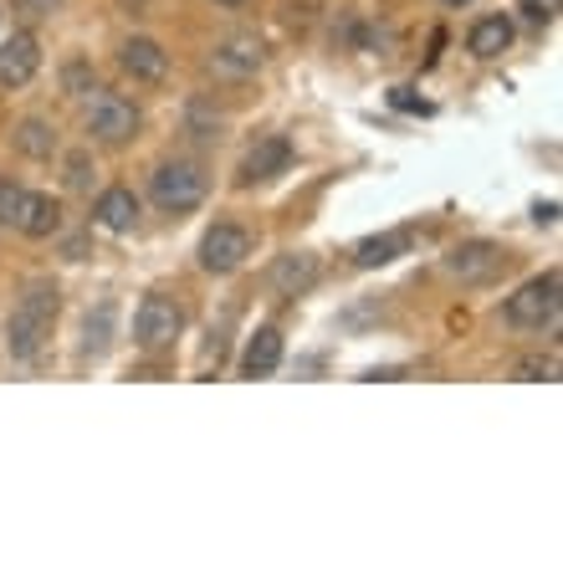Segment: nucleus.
<instances>
[{
  "label": "nucleus",
  "instance_id": "10",
  "mask_svg": "<svg viewBox=\"0 0 563 563\" xmlns=\"http://www.w3.org/2000/svg\"><path fill=\"white\" fill-rule=\"evenodd\" d=\"M42 67V46L31 31H15L11 42H0V88H26Z\"/></svg>",
  "mask_w": 563,
  "mask_h": 563
},
{
  "label": "nucleus",
  "instance_id": "25",
  "mask_svg": "<svg viewBox=\"0 0 563 563\" xmlns=\"http://www.w3.org/2000/svg\"><path fill=\"white\" fill-rule=\"evenodd\" d=\"M518 5L528 21H538V26H549L553 15H559V0H518Z\"/></svg>",
  "mask_w": 563,
  "mask_h": 563
},
{
  "label": "nucleus",
  "instance_id": "21",
  "mask_svg": "<svg viewBox=\"0 0 563 563\" xmlns=\"http://www.w3.org/2000/svg\"><path fill=\"white\" fill-rule=\"evenodd\" d=\"M62 82H67V92H73V98H82V92H98V77H92L88 62H67V67H62Z\"/></svg>",
  "mask_w": 563,
  "mask_h": 563
},
{
  "label": "nucleus",
  "instance_id": "22",
  "mask_svg": "<svg viewBox=\"0 0 563 563\" xmlns=\"http://www.w3.org/2000/svg\"><path fill=\"white\" fill-rule=\"evenodd\" d=\"M553 374H559V358L533 354V358H522L518 369H512V379H553Z\"/></svg>",
  "mask_w": 563,
  "mask_h": 563
},
{
  "label": "nucleus",
  "instance_id": "20",
  "mask_svg": "<svg viewBox=\"0 0 563 563\" xmlns=\"http://www.w3.org/2000/svg\"><path fill=\"white\" fill-rule=\"evenodd\" d=\"M92 175H98V169H92V154L88 148H73V154H67V190H92Z\"/></svg>",
  "mask_w": 563,
  "mask_h": 563
},
{
  "label": "nucleus",
  "instance_id": "2",
  "mask_svg": "<svg viewBox=\"0 0 563 563\" xmlns=\"http://www.w3.org/2000/svg\"><path fill=\"white\" fill-rule=\"evenodd\" d=\"M148 195L154 206L169 210V216H185V210H200L210 195V179L195 159H164L154 175H148Z\"/></svg>",
  "mask_w": 563,
  "mask_h": 563
},
{
  "label": "nucleus",
  "instance_id": "28",
  "mask_svg": "<svg viewBox=\"0 0 563 563\" xmlns=\"http://www.w3.org/2000/svg\"><path fill=\"white\" fill-rule=\"evenodd\" d=\"M389 103H395V108H420V113H426V103H416V98H410V88H395V92H389Z\"/></svg>",
  "mask_w": 563,
  "mask_h": 563
},
{
  "label": "nucleus",
  "instance_id": "18",
  "mask_svg": "<svg viewBox=\"0 0 563 563\" xmlns=\"http://www.w3.org/2000/svg\"><path fill=\"white\" fill-rule=\"evenodd\" d=\"M15 148H21L26 159H52V154H57V129L46 119H21L15 123Z\"/></svg>",
  "mask_w": 563,
  "mask_h": 563
},
{
  "label": "nucleus",
  "instance_id": "8",
  "mask_svg": "<svg viewBox=\"0 0 563 563\" xmlns=\"http://www.w3.org/2000/svg\"><path fill=\"white\" fill-rule=\"evenodd\" d=\"M507 267V252L503 246H492V241H461L456 252L445 256V272L461 282V287H487L497 282Z\"/></svg>",
  "mask_w": 563,
  "mask_h": 563
},
{
  "label": "nucleus",
  "instance_id": "23",
  "mask_svg": "<svg viewBox=\"0 0 563 563\" xmlns=\"http://www.w3.org/2000/svg\"><path fill=\"white\" fill-rule=\"evenodd\" d=\"M190 134L206 139V144H216V139H221V119H216V113L206 119V108L195 103V108H190Z\"/></svg>",
  "mask_w": 563,
  "mask_h": 563
},
{
  "label": "nucleus",
  "instance_id": "3",
  "mask_svg": "<svg viewBox=\"0 0 563 563\" xmlns=\"http://www.w3.org/2000/svg\"><path fill=\"white\" fill-rule=\"evenodd\" d=\"M559 292H563V277L559 272H543V277L522 282L518 292L507 297L503 318L512 328H553L559 323Z\"/></svg>",
  "mask_w": 563,
  "mask_h": 563
},
{
  "label": "nucleus",
  "instance_id": "16",
  "mask_svg": "<svg viewBox=\"0 0 563 563\" xmlns=\"http://www.w3.org/2000/svg\"><path fill=\"white\" fill-rule=\"evenodd\" d=\"M466 46H472V57H482V62L503 57L507 46H512V21H507V15H482L472 26V36H466Z\"/></svg>",
  "mask_w": 563,
  "mask_h": 563
},
{
  "label": "nucleus",
  "instance_id": "1",
  "mask_svg": "<svg viewBox=\"0 0 563 563\" xmlns=\"http://www.w3.org/2000/svg\"><path fill=\"white\" fill-rule=\"evenodd\" d=\"M57 282L52 277H36L21 292V302L11 308V323H5V349H11V358H21V364H31V358L46 349V339H52V323H57Z\"/></svg>",
  "mask_w": 563,
  "mask_h": 563
},
{
  "label": "nucleus",
  "instance_id": "4",
  "mask_svg": "<svg viewBox=\"0 0 563 563\" xmlns=\"http://www.w3.org/2000/svg\"><path fill=\"white\" fill-rule=\"evenodd\" d=\"M179 333H185V308H179L175 297L148 292L134 312V343L154 354V349H169Z\"/></svg>",
  "mask_w": 563,
  "mask_h": 563
},
{
  "label": "nucleus",
  "instance_id": "24",
  "mask_svg": "<svg viewBox=\"0 0 563 563\" xmlns=\"http://www.w3.org/2000/svg\"><path fill=\"white\" fill-rule=\"evenodd\" d=\"M21 185H11V179H0V225H15V210H21Z\"/></svg>",
  "mask_w": 563,
  "mask_h": 563
},
{
  "label": "nucleus",
  "instance_id": "30",
  "mask_svg": "<svg viewBox=\"0 0 563 563\" xmlns=\"http://www.w3.org/2000/svg\"><path fill=\"white\" fill-rule=\"evenodd\" d=\"M441 5H472V0H441Z\"/></svg>",
  "mask_w": 563,
  "mask_h": 563
},
{
  "label": "nucleus",
  "instance_id": "14",
  "mask_svg": "<svg viewBox=\"0 0 563 563\" xmlns=\"http://www.w3.org/2000/svg\"><path fill=\"white\" fill-rule=\"evenodd\" d=\"M318 282V256L312 252H282L277 262H272V287H277L282 297H302Z\"/></svg>",
  "mask_w": 563,
  "mask_h": 563
},
{
  "label": "nucleus",
  "instance_id": "9",
  "mask_svg": "<svg viewBox=\"0 0 563 563\" xmlns=\"http://www.w3.org/2000/svg\"><path fill=\"white\" fill-rule=\"evenodd\" d=\"M292 169V139L287 134H272V139H262V144L241 159V185H267V179H277V175H287Z\"/></svg>",
  "mask_w": 563,
  "mask_h": 563
},
{
  "label": "nucleus",
  "instance_id": "26",
  "mask_svg": "<svg viewBox=\"0 0 563 563\" xmlns=\"http://www.w3.org/2000/svg\"><path fill=\"white\" fill-rule=\"evenodd\" d=\"M11 11L31 15V21H42V15H57L62 11V0H11Z\"/></svg>",
  "mask_w": 563,
  "mask_h": 563
},
{
  "label": "nucleus",
  "instance_id": "12",
  "mask_svg": "<svg viewBox=\"0 0 563 563\" xmlns=\"http://www.w3.org/2000/svg\"><path fill=\"white\" fill-rule=\"evenodd\" d=\"M92 225H103V231H134L139 195L129 190V185H108V190L92 200Z\"/></svg>",
  "mask_w": 563,
  "mask_h": 563
},
{
  "label": "nucleus",
  "instance_id": "13",
  "mask_svg": "<svg viewBox=\"0 0 563 563\" xmlns=\"http://www.w3.org/2000/svg\"><path fill=\"white\" fill-rule=\"evenodd\" d=\"M57 225H62V206L52 200V195H42V190L21 195V210H15V231H21V236L46 241Z\"/></svg>",
  "mask_w": 563,
  "mask_h": 563
},
{
  "label": "nucleus",
  "instance_id": "7",
  "mask_svg": "<svg viewBox=\"0 0 563 563\" xmlns=\"http://www.w3.org/2000/svg\"><path fill=\"white\" fill-rule=\"evenodd\" d=\"M246 256H252V231H246V225H236V221H216L206 231V241H200V267H206L210 277L236 272Z\"/></svg>",
  "mask_w": 563,
  "mask_h": 563
},
{
  "label": "nucleus",
  "instance_id": "11",
  "mask_svg": "<svg viewBox=\"0 0 563 563\" xmlns=\"http://www.w3.org/2000/svg\"><path fill=\"white\" fill-rule=\"evenodd\" d=\"M119 67L134 82H164L169 77V52H164L154 36H129V42L119 46Z\"/></svg>",
  "mask_w": 563,
  "mask_h": 563
},
{
  "label": "nucleus",
  "instance_id": "27",
  "mask_svg": "<svg viewBox=\"0 0 563 563\" xmlns=\"http://www.w3.org/2000/svg\"><path fill=\"white\" fill-rule=\"evenodd\" d=\"M533 221H538V225H553V221H559V206H553V200H543V206H533Z\"/></svg>",
  "mask_w": 563,
  "mask_h": 563
},
{
  "label": "nucleus",
  "instance_id": "15",
  "mask_svg": "<svg viewBox=\"0 0 563 563\" xmlns=\"http://www.w3.org/2000/svg\"><path fill=\"white\" fill-rule=\"evenodd\" d=\"M282 364V333L277 328H256L252 339H246V354H241V374L246 379H262Z\"/></svg>",
  "mask_w": 563,
  "mask_h": 563
},
{
  "label": "nucleus",
  "instance_id": "29",
  "mask_svg": "<svg viewBox=\"0 0 563 563\" xmlns=\"http://www.w3.org/2000/svg\"><path fill=\"white\" fill-rule=\"evenodd\" d=\"M216 5H231V11H236V5H246V0H216Z\"/></svg>",
  "mask_w": 563,
  "mask_h": 563
},
{
  "label": "nucleus",
  "instance_id": "19",
  "mask_svg": "<svg viewBox=\"0 0 563 563\" xmlns=\"http://www.w3.org/2000/svg\"><path fill=\"white\" fill-rule=\"evenodd\" d=\"M108 328H113V308H98V318H88V328H82V354H103L108 349Z\"/></svg>",
  "mask_w": 563,
  "mask_h": 563
},
{
  "label": "nucleus",
  "instance_id": "6",
  "mask_svg": "<svg viewBox=\"0 0 563 563\" xmlns=\"http://www.w3.org/2000/svg\"><path fill=\"white\" fill-rule=\"evenodd\" d=\"M262 62H267V46H262V36H252V31H231V36H221V42L210 46V73L225 77V82L256 77Z\"/></svg>",
  "mask_w": 563,
  "mask_h": 563
},
{
  "label": "nucleus",
  "instance_id": "5",
  "mask_svg": "<svg viewBox=\"0 0 563 563\" xmlns=\"http://www.w3.org/2000/svg\"><path fill=\"white\" fill-rule=\"evenodd\" d=\"M139 123H144V113H139L123 92H98L88 108V134L98 139V144H129V139L139 134Z\"/></svg>",
  "mask_w": 563,
  "mask_h": 563
},
{
  "label": "nucleus",
  "instance_id": "17",
  "mask_svg": "<svg viewBox=\"0 0 563 563\" xmlns=\"http://www.w3.org/2000/svg\"><path fill=\"white\" fill-rule=\"evenodd\" d=\"M410 252V231H385V236H364L354 246V262L358 267H389L395 256Z\"/></svg>",
  "mask_w": 563,
  "mask_h": 563
}]
</instances>
